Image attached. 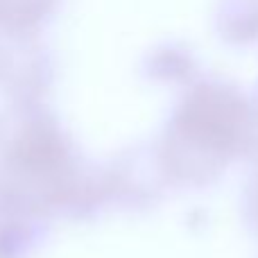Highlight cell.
Segmentation results:
<instances>
[{
    "label": "cell",
    "mask_w": 258,
    "mask_h": 258,
    "mask_svg": "<svg viewBox=\"0 0 258 258\" xmlns=\"http://www.w3.org/2000/svg\"><path fill=\"white\" fill-rule=\"evenodd\" d=\"M256 213H258V192H256Z\"/></svg>",
    "instance_id": "1"
}]
</instances>
